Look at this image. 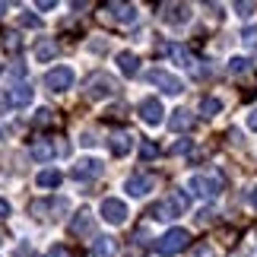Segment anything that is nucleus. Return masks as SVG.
Listing matches in <instances>:
<instances>
[{
	"label": "nucleus",
	"instance_id": "nucleus-25",
	"mask_svg": "<svg viewBox=\"0 0 257 257\" xmlns=\"http://www.w3.org/2000/svg\"><path fill=\"white\" fill-rule=\"evenodd\" d=\"M241 42H244V48H248V51H257V26H248L241 32Z\"/></svg>",
	"mask_w": 257,
	"mask_h": 257
},
{
	"label": "nucleus",
	"instance_id": "nucleus-38",
	"mask_svg": "<svg viewBox=\"0 0 257 257\" xmlns=\"http://www.w3.org/2000/svg\"><path fill=\"white\" fill-rule=\"evenodd\" d=\"M38 10H45V13H48V10H54V0H42V4H38Z\"/></svg>",
	"mask_w": 257,
	"mask_h": 257
},
{
	"label": "nucleus",
	"instance_id": "nucleus-35",
	"mask_svg": "<svg viewBox=\"0 0 257 257\" xmlns=\"http://www.w3.org/2000/svg\"><path fill=\"white\" fill-rule=\"evenodd\" d=\"M7 216H10V203L0 197V219H7Z\"/></svg>",
	"mask_w": 257,
	"mask_h": 257
},
{
	"label": "nucleus",
	"instance_id": "nucleus-37",
	"mask_svg": "<svg viewBox=\"0 0 257 257\" xmlns=\"http://www.w3.org/2000/svg\"><path fill=\"white\" fill-rule=\"evenodd\" d=\"M83 143H86V146H92V143H95V134H92V131H86V134H83Z\"/></svg>",
	"mask_w": 257,
	"mask_h": 257
},
{
	"label": "nucleus",
	"instance_id": "nucleus-19",
	"mask_svg": "<svg viewBox=\"0 0 257 257\" xmlns=\"http://www.w3.org/2000/svg\"><path fill=\"white\" fill-rule=\"evenodd\" d=\"M117 67H121L124 76H137L140 73V57H137L134 51H121L117 54Z\"/></svg>",
	"mask_w": 257,
	"mask_h": 257
},
{
	"label": "nucleus",
	"instance_id": "nucleus-8",
	"mask_svg": "<svg viewBox=\"0 0 257 257\" xmlns=\"http://www.w3.org/2000/svg\"><path fill=\"white\" fill-rule=\"evenodd\" d=\"M156 187V175H146V172H137L127 178V184H124V191L131 194V197H146Z\"/></svg>",
	"mask_w": 257,
	"mask_h": 257
},
{
	"label": "nucleus",
	"instance_id": "nucleus-6",
	"mask_svg": "<svg viewBox=\"0 0 257 257\" xmlns=\"http://www.w3.org/2000/svg\"><path fill=\"white\" fill-rule=\"evenodd\" d=\"M70 210V203L64 200V197H51V200H35L29 206V213L32 216H42V219H54V216H64Z\"/></svg>",
	"mask_w": 257,
	"mask_h": 257
},
{
	"label": "nucleus",
	"instance_id": "nucleus-34",
	"mask_svg": "<svg viewBox=\"0 0 257 257\" xmlns=\"http://www.w3.org/2000/svg\"><path fill=\"white\" fill-rule=\"evenodd\" d=\"M194 257H213V248H210V244H197Z\"/></svg>",
	"mask_w": 257,
	"mask_h": 257
},
{
	"label": "nucleus",
	"instance_id": "nucleus-9",
	"mask_svg": "<svg viewBox=\"0 0 257 257\" xmlns=\"http://www.w3.org/2000/svg\"><path fill=\"white\" fill-rule=\"evenodd\" d=\"M102 219L111 222V225L127 222V206H124V200H117V197H105V200H102Z\"/></svg>",
	"mask_w": 257,
	"mask_h": 257
},
{
	"label": "nucleus",
	"instance_id": "nucleus-10",
	"mask_svg": "<svg viewBox=\"0 0 257 257\" xmlns=\"http://www.w3.org/2000/svg\"><path fill=\"white\" fill-rule=\"evenodd\" d=\"M29 102H32V86H26V83L10 86L4 95V108H26Z\"/></svg>",
	"mask_w": 257,
	"mask_h": 257
},
{
	"label": "nucleus",
	"instance_id": "nucleus-13",
	"mask_svg": "<svg viewBox=\"0 0 257 257\" xmlns=\"http://www.w3.org/2000/svg\"><path fill=\"white\" fill-rule=\"evenodd\" d=\"M70 232L76 235V238H86V235H92L95 232V216L89 213V210H80L73 216V222H70Z\"/></svg>",
	"mask_w": 257,
	"mask_h": 257
},
{
	"label": "nucleus",
	"instance_id": "nucleus-40",
	"mask_svg": "<svg viewBox=\"0 0 257 257\" xmlns=\"http://www.w3.org/2000/svg\"><path fill=\"white\" fill-rule=\"evenodd\" d=\"M4 10H7V4H0V13H4Z\"/></svg>",
	"mask_w": 257,
	"mask_h": 257
},
{
	"label": "nucleus",
	"instance_id": "nucleus-18",
	"mask_svg": "<svg viewBox=\"0 0 257 257\" xmlns=\"http://www.w3.org/2000/svg\"><path fill=\"white\" fill-rule=\"evenodd\" d=\"M131 146H134V137L124 134V131H117V134L108 137V150H111V156H127Z\"/></svg>",
	"mask_w": 257,
	"mask_h": 257
},
{
	"label": "nucleus",
	"instance_id": "nucleus-17",
	"mask_svg": "<svg viewBox=\"0 0 257 257\" xmlns=\"http://www.w3.org/2000/svg\"><path fill=\"white\" fill-rule=\"evenodd\" d=\"M197 124V117L187 111V108H178V111H172V117H169V127L175 134H184V131H191V127Z\"/></svg>",
	"mask_w": 257,
	"mask_h": 257
},
{
	"label": "nucleus",
	"instance_id": "nucleus-12",
	"mask_svg": "<svg viewBox=\"0 0 257 257\" xmlns=\"http://www.w3.org/2000/svg\"><path fill=\"white\" fill-rule=\"evenodd\" d=\"M102 172H105V165L98 159H83V162L73 165V178H76V181H95Z\"/></svg>",
	"mask_w": 257,
	"mask_h": 257
},
{
	"label": "nucleus",
	"instance_id": "nucleus-21",
	"mask_svg": "<svg viewBox=\"0 0 257 257\" xmlns=\"http://www.w3.org/2000/svg\"><path fill=\"white\" fill-rule=\"evenodd\" d=\"M54 153H57V150H54V146L48 143V140H35V143H32V150H29V156H32L35 162H51V159H54Z\"/></svg>",
	"mask_w": 257,
	"mask_h": 257
},
{
	"label": "nucleus",
	"instance_id": "nucleus-31",
	"mask_svg": "<svg viewBox=\"0 0 257 257\" xmlns=\"http://www.w3.org/2000/svg\"><path fill=\"white\" fill-rule=\"evenodd\" d=\"M35 124L38 127H45V124H51V111H48V108H42V111L35 114Z\"/></svg>",
	"mask_w": 257,
	"mask_h": 257
},
{
	"label": "nucleus",
	"instance_id": "nucleus-20",
	"mask_svg": "<svg viewBox=\"0 0 257 257\" xmlns=\"http://www.w3.org/2000/svg\"><path fill=\"white\" fill-rule=\"evenodd\" d=\"M92 257H117V241L111 235H102V238H95L92 244Z\"/></svg>",
	"mask_w": 257,
	"mask_h": 257
},
{
	"label": "nucleus",
	"instance_id": "nucleus-14",
	"mask_svg": "<svg viewBox=\"0 0 257 257\" xmlns=\"http://www.w3.org/2000/svg\"><path fill=\"white\" fill-rule=\"evenodd\" d=\"M162 114H165V111H162V102H159V98H143V102H140V117H143L150 127L162 124Z\"/></svg>",
	"mask_w": 257,
	"mask_h": 257
},
{
	"label": "nucleus",
	"instance_id": "nucleus-39",
	"mask_svg": "<svg viewBox=\"0 0 257 257\" xmlns=\"http://www.w3.org/2000/svg\"><path fill=\"white\" fill-rule=\"evenodd\" d=\"M251 206L257 210V184H254V191H251Z\"/></svg>",
	"mask_w": 257,
	"mask_h": 257
},
{
	"label": "nucleus",
	"instance_id": "nucleus-28",
	"mask_svg": "<svg viewBox=\"0 0 257 257\" xmlns=\"http://www.w3.org/2000/svg\"><path fill=\"white\" fill-rule=\"evenodd\" d=\"M19 23H23V26H29V29H38V26H42V19H38V16H32V13H23V16H19Z\"/></svg>",
	"mask_w": 257,
	"mask_h": 257
},
{
	"label": "nucleus",
	"instance_id": "nucleus-3",
	"mask_svg": "<svg viewBox=\"0 0 257 257\" xmlns=\"http://www.w3.org/2000/svg\"><path fill=\"white\" fill-rule=\"evenodd\" d=\"M117 92V80L108 73H92L86 80V98H92V102H98V98H111Z\"/></svg>",
	"mask_w": 257,
	"mask_h": 257
},
{
	"label": "nucleus",
	"instance_id": "nucleus-22",
	"mask_svg": "<svg viewBox=\"0 0 257 257\" xmlns=\"http://www.w3.org/2000/svg\"><path fill=\"white\" fill-rule=\"evenodd\" d=\"M165 51H169V57H175L181 67H194V54L187 51V48H181V45H169Z\"/></svg>",
	"mask_w": 257,
	"mask_h": 257
},
{
	"label": "nucleus",
	"instance_id": "nucleus-1",
	"mask_svg": "<svg viewBox=\"0 0 257 257\" xmlns=\"http://www.w3.org/2000/svg\"><path fill=\"white\" fill-rule=\"evenodd\" d=\"M187 244H191V232L187 229H169L159 241H156V251L162 257H175V254H181Z\"/></svg>",
	"mask_w": 257,
	"mask_h": 257
},
{
	"label": "nucleus",
	"instance_id": "nucleus-23",
	"mask_svg": "<svg viewBox=\"0 0 257 257\" xmlns=\"http://www.w3.org/2000/svg\"><path fill=\"white\" fill-rule=\"evenodd\" d=\"M219 111H222V102H219V98H213V95H203L200 98V114L203 117H216Z\"/></svg>",
	"mask_w": 257,
	"mask_h": 257
},
{
	"label": "nucleus",
	"instance_id": "nucleus-7",
	"mask_svg": "<svg viewBox=\"0 0 257 257\" xmlns=\"http://www.w3.org/2000/svg\"><path fill=\"white\" fill-rule=\"evenodd\" d=\"M45 86L51 89V92H67V89L73 86V70L70 67H54V70H48L45 73Z\"/></svg>",
	"mask_w": 257,
	"mask_h": 257
},
{
	"label": "nucleus",
	"instance_id": "nucleus-24",
	"mask_svg": "<svg viewBox=\"0 0 257 257\" xmlns=\"http://www.w3.org/2000/svg\"><path fill=\"white\" fill-rule=\"evenodd\" d=\"M38 187H57L61 184V172H54V169H45V172H38Z\"/></svg>",
	"mask_w": 257,
	"mask_h": 257
},
{
	"label": "nucleus",
	"instance_id": "nucleus-11",
	"mask_svg": "<svg viewBox=\"0 0 257 257\" xmlns=\"http://www.w3.org/2000/svg\"><path fill=\"white\" fill-rule=\"evenodd\" d=\"M159 16H162V23H169V26H184V23H191V7L187 4H165Z\"/></svg>",
	"mask_w": 257,
	"mask_h": 257
},
{
	"label": "nucleus",
	"instance_id": "nucleus-29",
	"mask_svg": "<svg viewBox=\"0 0 257 257\" xmlns=\"http://www.w3.org/2000/svg\"><path fill=\"white\" fill-rule=\"evenodd\" d=\"M172 153H175V156H184V153H191V140H178V143L172 146Z\"/></svg>",
	"mask_w": 257,
	"mask_h": 257
},
{
	"label": "nucleus",
	"instance_id": "nucleus-16",
	"mask_svg": "<svg viewBox=\"0 0 257 257\" xmlns=\"http://www.w3.org/2000/svg\"><path fill=\"white\" fill-rule=\"evenodd\" d=\"M57 54H61V45H57V38H38V42H35V61L48 64V61H54Z\"/></svg>",
	"mask_w": 257,
	"mask_h": 257
},
{
	"label": "nucleus",
	"instance_id": "nucleus-26",
	"mask_svg": "<svg viewBox=\"0 0 257 257\" xmlns=\"http://www.w3.org/2000/svg\"><path fill=\"white\" fill-rule=\"evenodd\" d=\"M156 156H159V146H156L153 140H146V143L140 146V159H143V162H153Z\"/></svg>",
	"mask_w": 257,
	"mask_h": 257
},
{
	"label": "nucleus",
	"instance_id": "nucleus-36",
	"mask_svg": "<svg viewBox=\"0 0 257 257\" xmlns=\"http://www.w3.org/2000/svg\"><path fill=\"white\" fill-rule=\"evenodd\" d=\"M248 127H251V131H257V111H248Z\"/></svg>",
	"mask_w": 257,
	"mask_h": 257
},
{
	"label": "nucleus",
	"instance_id": "nucleus-27",
	"mask_svg": "<svg viewBox=\"0 0 257 257\" xmlns=\"http://www.w3.org/2000/svg\"><path fill=\"white\" fill-rule=\"evenodd\" d=\"M229 70L232 73H244V70H248V57H232V61H229Z\"/></svg>",
	"mask_w": 257,
	"mask_h": 257
},
{
	"label": "nucleus",
	"instance_id": "nucleus-5",
	"mask_svg": "<svg viewBox=\"0 0 257 257\" xmlns=\"http://www.w3.org/2000/svg\"><path fill=\"white\" fill-rule=\"evenodd\" d=\"M146 80H150L153 86H159L165 95H181V92H184V83L178 80V76H172L169 70H162V67L150 70V73H146Z\"/></svg>",
	"mask_w": 257,
	"mask_h": 257
},
{
	"label": "nucleus",
	"instance_id": "nucleus-2",
	"mask_svg": "<svg viewBox=\"0 0 257 257\" xmlns=\"http://www.w3.org/2000/svg\"><path fill=\"white\" fill-rule=\"evenodd\" d=\"M187 200H191V197H187L184 191H175L172 197H165V200L156 203L153 210H150V216H153V219H175V216H181V213H184Z\"/></svg>",
	"mask_w": 257,
	"mask_h": 257
},
{
	"label": "nucleus",
	"instance_id": "nucleus-33",
	"mask_svg": "<svg viewBox=\"0 0 257 257\" xmlns=\"http://www.w3.org/2000/svg\"><path fill=\"white\" fill-rule=\"evenodd\" d=\"M45 257H70V251H67V248H61V244H54V248L48 251Z\"/></svg>",
	"mask_w": 257,
	"mask_h": 257
},
{
	"label": "nucleus",
	"instance_id": "nucleus-4",
	"mask_svg": "<svg viewBox=\"0 0 257 257\" xmlns=\"http://www.w3.org/2000/svg\"><path fill=\"white\" fill-rule=\"evenodd\" d=\"M187 187H191L197 197H203V200H213V197L222 191V178L219 175H194Z\"/></svg>",
	"mask_w": 257,
	"mask_h": 257
},
{
	"label": "nucleus",
	"instance_id": "nucleus-32",
	"mask_svg": "<svg viewBox=\"0 0 257 257\" xmlns=\"http://www.w3.org/2000/svg\"><path fill=\"white\" fill-rule=\"evenodd\" d=\"M235 13H238V16H244V19H248V16L254 13V4H235Z\"/></svg>",
	"mask_w": 257,
	"mask_h": 257
},
{
	"label": "nucleus",
	"instance_id": "nucleus-30",
	"mask_svg": "<svg viewBox=\"0 0 257 257\" xmlns=\"http://www.w3.org/2000/svg\"><path fill=\"white\" fill-rule=\"evenodd\" d=\"M4 48L7 51H19V35H4Z\"/></svg>",
	"mask_w": 257,
	"mask_h": 257
},
{
	"label": "nucleus",
	"instance_id": "nucleus-15",
	"mask_svg": "<svg viewBox=\"0 0 257 257\" xmlns=\"http://www.w3.org/2000/svg\"><path fill=\"white\" fill-rule=\"evenodd\" d=\"M105 13L114 19V23H137V7L134 4H108L105 7Z\"/></svg>",
	"mask_w": 257,
	"mask_h": 257
}]
</instances>
